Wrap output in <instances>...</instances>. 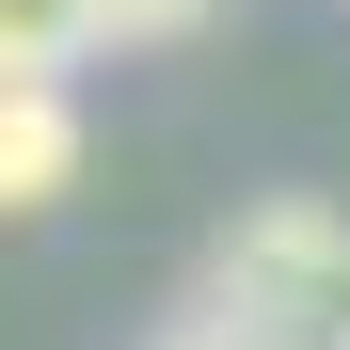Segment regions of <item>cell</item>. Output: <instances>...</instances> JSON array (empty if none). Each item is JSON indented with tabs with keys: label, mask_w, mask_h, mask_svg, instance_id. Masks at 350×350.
I'll use <instances>...</instances> for the list:
<instances>
[{
	"label": "cell",
	"mask_w": 350,
	"mask_h": 350,
	"mask_svg": "<svg viewBox=\"0 0 350 350\" xmlns=\"http://www.w3.org/2000/svg\"><path fill=\"white\" fill-rule=\"evenodd\" d=\"M175 334H207V350H350V207H319V191L239 207L207 239Z\"/></svg>",
	"instance_id": "1"
},
{
	"label": "cell",
	"mask_w": 350,
	"mask_h": 350,
	"mask_svg": "<svg viewBox=\"0 0 350 350\" xmlns=\"http://www.w3.org/2000/svg\"><path fill=\"white\" fill-rule=\"evenodd\" d=\"M80 191V96L64 80H0V223Z\"/></svg>",
	"instance_id": "2"
},
{
	"label": "cell",
	"mask_w": 350,
	"mask_h": 350,
	"mask_svg": "<svg viewBox=\"0 0 350 350\" xmlns=\"http://www.w3.org/2000/svg\"><path fill=\"white\" fill-rule=\"evenodd\" d=\"M80 48H96L80 0H0V80H64Z\"/></svg>",
	"instance_id": "3"
},
{
	"label": "cell",
	"mask_w": 350,
	"mask_h": 350,
	"mask_svg": "<svg viewBox=\"0 0 350 350\" xmlns=\"http://www.w3.org/2000/svg\"><path fill=\"white\" fill-rule=\"evenodd\" d=\"M80 16H96L111 48H175V32H207V0H80Z\"/></svg>",
	"instance_id": "4"
},
{
	"label": "cell",
	"mask_w": 350,
	"mask_h": 350,
	"mask_svg": "<svg viewBox=\"0 0 350 350\" xmlns=\"http://www.w3.org/2000/svg\"><path fill=\"white\" fill-rule=\"evenodd\" d=\"M159 350H207V334H159Z\"/></svg>",
	"instance_id": "5"
}]
</instances>
